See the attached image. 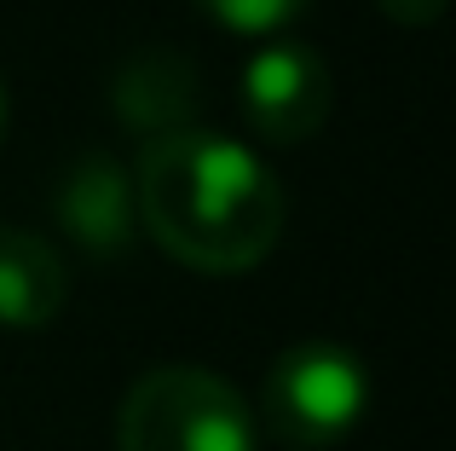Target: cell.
I'll list each match as a JSON object with an SVG mask.
<instances>
[{
    "instance_id": "3",
    "label": "cell",
    "mask_w": 456,
    "mask_h": 451,
    "mask_svg": "<svg viewBox=\"0 0 456 451\" xmlns=\"http://www.w3.org/2000/svg\"><path fill=\"white\" fill-rule=\"evenodd\" d=\"M260 411L289 451H330L364 422L370 371L335 341H295L272 359L260 382Z\"/></svg>"
},
{
    "instance_id": "8",
    "label": "cell",
    "mask_w": 456,
    "mask_h": 451,
    "mask_svg": "<svg viewBox=\"0 0 456 451\" xmlns=\"http://www.w3.org/2000/svg\"><path fill=\"white\" fill-rule=\"evenodd\" d=\"M197 6L208 12L214 23L237 29V35H272V29L301 18L312 0H197Z\"/></svg>"
},
{
    "instance_id": "5",
    "label": "cell",
    "mask_w": 456,
    "mask_h": 451,
    "mask_svg": "<svg viewBox=\"0 0 456 451\" xmlns=\"http://www.w3.org/2000/svg\"><path fill=\"white\" fill-rule=\"evenodd\" d=\"M69 272L46 237L23 226H0V324L6 330H41L64 313Z\"/></svg>"
},
{
    "instance_id": "2",
    "label": "cell",
    "mask_w": 456,
    "mask_h": 451,
    "mask_svg": "<svg viewBox=\"0 0 456 451\" xmlns=\"http://www.w3.org/2000/svg\"><path fill=\"white\" fill-rule=\"evenodd\" d=\"M122 451H255V417L225 376L197 365H156L116 411Z\"/></svg>"
},
{
    "instance_id": "6",
    "label": "cell",
    "mask_w": 456,
    "mask_h": 451,
    "mask_svg": "<svg viewBox=\"0 0 456 451\" xmlns=\"http://www.w3.org/2000/svg\"><path fill=\"white\" fill-rule=\"evenodd\" d=\"M58 220L93 255H122L134 232V180L110 157H81L58 185Z\"/></svg>"
},
{
    "instance_id": "1",
    "label": "cell",
    "mask_w": 456,
    "mask_h": 451,
    "mask_svg": "<svg viewBox=\"0 0 456 451\" xmlns=\"http://www.w3.org/2000/svg\"><path fill=\"white\" fill-rule=\"evenodd\" d=\"M134 215L185 266L248 272L283 237V185L243 139L179 127L139 151Z\"/></svg>"
},
{
    "instance_id": "9",
    "label": "cell",
    "mask_w": 456,
    "mask_h": 451,
    "mask_svg": "<svg viewBox=\"0 0 456 451\" xmlns=\"http://www.w3.org/2000/svg\"><path fill=\"white\" fill-rule=\"evenodd\" d=\"M381 12H387L393 23H434L439 12H445V0H376Z\"/></svg>"
},
{
    "instance_id": "4",
    "label": "cell",
    "mask_w": 456,
    "mask_h": 451,
    "mask_svg": "<svg viewBox=\"0 0 456 451\" xmlns=\"http://www.w3.org/2000/svg\"><path fill=\"white\" fill-rule=\"evenodd\" d=\"M243 116L255 122L260 139L272 145H301L306 134H318L330 116V70L312 46L272 41L243 64Z\"/></svg>"
},
{
    "instance_id": "7",
    "label": "cell",
    "mask_w": 456,
    "mask_h": 451,
    "mask_svg": "<svg viewBox=\"0 0 456 451\" xmlns=\"http://www.w3.org/2000/svg\"><path fill=\"white\" fill-rule=\"evenodd\" d=\"M191 111H197V70L185 64V53H139L122 64L116 116L127 127L162 139V134H179Z\"/></svg>"
},
{
    "instance_id": "10",
    "label": "cell",
    "mask_w": 456,
    "mask_h": 451,
    "mask_svg": "<svg viewBox=\"0 0 456 451\" xmlns=\"http://www.w3.org/2000/svg\"><path fill=\"white\" fill-rule=\"evenodd\" d=\"M6 111L12 104H6V76H0V139H6Z\"/></svg>"
}]
</instances>
